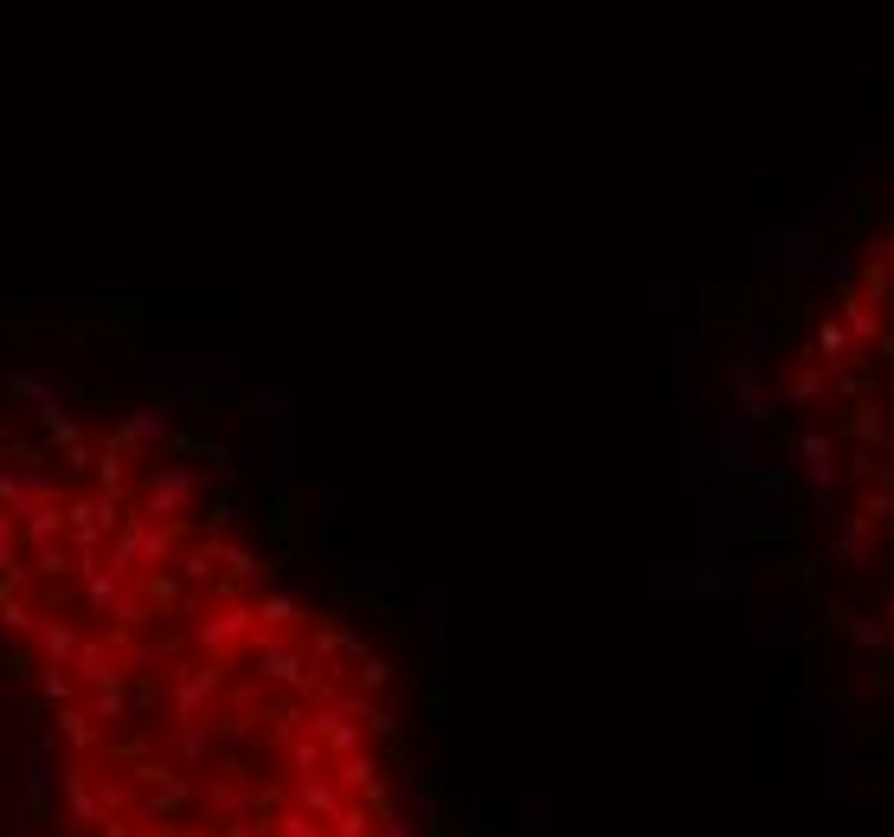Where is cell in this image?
Wrapping results in <instances>:
<instances>
[{
    "instance_id": "cell-1",
    "label": "cell",
    "mask_w": 894,
    "mask_h": 837,
    "mask_svg": "<svg viewBox=\"0 0 894 837\" xmlns=\"http://www.w3.org/2000/svg\"><path fill=\"white\" fill-rule=\"evenodd\" d=\"M766 425L843 612L894 664V213L805 297L766 368Z\"/></svg>"
}]
</instances>
